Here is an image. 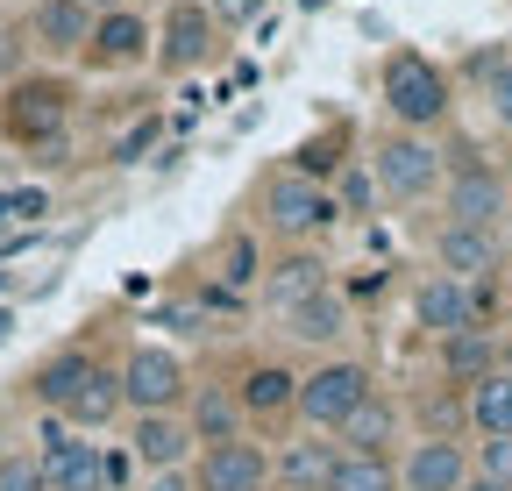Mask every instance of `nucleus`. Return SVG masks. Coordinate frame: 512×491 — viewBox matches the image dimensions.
Masks as SVG:
<instances>
[{
    "label": "nucleus",
    "instance_id": "nucleus-1",
    "mask_svg": "<svg viewBox=\"0 0 512 491\" xmlns=\"http://www.w3.org/2000/svg\"><path fill=\"white\" fill-rule=\"evenodd\" d=\"M370 186H377V200H392V207H420V200H434L448 186V157L427 136L392 129V136L370 143Z\"/></svg>",
    "mask_w": 512,
    "mask_h": 491
},
{
    "label": "nucleus",
    "instance_id": "nucleus-2",
    "mask_svg": "<svg viewBox=\"0 0 512 491\" xmlns=\"http://www.w3.org/2000/svg\"><path fill=\"white\" fill-rule=\"evenodd\" d=\"M377 399V378H370V363L356 356H328V363H313V371L299 378V427H313V435H342V427Z\"/></svg>",
    "mask_w": 512,
    "mask_h": 491
},
{
    "label": "nucleus",
    "instance_id": "nucleus-3",
    "mask_svg": "<svg viewBox=\"0 0 512 491\" xmlns=\"http://www.w3.org/2000/svg\"><path fill=\"white\" fill-rule=\"evenodd\" d=\"M377 93H384V114H392L399 129H413V136H427L434 121H448V72L427 50H392L384 72H377Z\"/></svg>",
    "mask_w": 512,
    "mask_h": 491
},
{
    "label": "nucleus",
    "instance_id": "nucleus-4",
    "mask_svg": "<svg viewBox=\"0 0 512 491\" xmlns=\"http://www.w3.org/2000/svg\"><path fill=\"white\" fill-rule=\"evenodd\" d=\"M256 207H264V228H271V235H285V242H313V235H328V228L342 221L335 193L320 186V178L292 171V164L264 178V193H256Z\"/></svg>",
    "mask_w": 512,
    "mask_h": 491
},
{
    "label": "nucleus",
    "instance_id": "nucleus-5",
    "mask_svg": "<svg viewBox=\"0 0 512 491\" xmlns=\"http://www.w3.org/2000/svg\"><path fill=\"white\" fill-rule=\"evenodd\" d=\"M114 371H121V406L128 413H185V399H192L185 356L164 349V342H136Z\"/></svg>",
    "mask_w": 512,
    "mask_h": 491
},
{
    "label": "nucleus",
    "instance_id": "nucleus-6",
    "mask_svg": "<svg viewBox=\"0 0 512 491\" xmlns=\"http://www.w3.org/2000/svg\"><path fill=\"white\" fill-rule=\"evenodd\" d=\"M441 214L456 221V228H484V235H505V221H512V186H505V171H491L484 157H463V164H448V186H441Z\"/></svg>",
    "mask_w": 512,
    "mask_h": 491
},
{
    "label": "nucleus",
    "instance_id": "nucleus-7",
    "mask_svg": "<svg viewBox=\"0 0 512 491\" xmlns=\"http://www.w3.org/2000/svg\"><path fill=\"white\" fill-rule=\"evenodd\" d=\"M484 314H491V285H463V278H441V271H427V278L413 285V321H420L434 342L484 328Z\"/></svg>",
    "mask_w": 512,
    "mask_h": 491
},
{
    "label": "nucleus",
    "instance_id": "nucleus-8",
    "mask_svg": "<svg viewBox=\"0 0 512 491\" xmlns=\"http://www.w3.org/2000/svg\"><path fill=\"white\" fill-rule=\"evenodd\" d=\"M214 50H221V22L207 15V0H171L157 22V65L171 79H185V72L214 65Z\"/></svg>",
    "mask_w": 512,
    "mask_h": 491
},
{
    "label": "nucleus",
    "instance_id": "nucleus-9",
    "mask_svg": "<svg viewBox=\"0 0 512 491\" xmlns=\"http://www.w3.org/2000/svg\"><path fill=\"white\" fill-rule=\"evenodd\" d=\"M36 463H43V491H107L100 442H86L79 427H64V420H43Z\"/></svg>",
    "mask_w": 512,
    "mask_h": 491
},
{
    "label": "nucleus",
    "instance_id": "nucleus-10",
    "mask_svg": "<svg viewBox=\"0 0 512 491\" xmlns=\"http://www.w3.org/2000/svg\"><path fill=\"white\" fill-rule=\"evenodd\" d=\"M0 121H8V136L22 150H36V143L64 136V121H72V86H64V79H15Z\"/></svg>",
    "mask_w": 512,
    "mask_h": 491
},
{
    "label": "nucleus",
    "instance_id": "nucleus-11",
    "mask_svg": "<svg viewBox=\"0 0 512 491\" xmlns=\"http://www.w3.org/2000/svg\"><path fill=\"white\" fill-rule=\"evenodd\" d=\"M192 491H271V449L264 442H221L192 456Z\"/></svg>",
    "mask_w": 512,
    "mask_h": 491
},
{
    "label": "nucleus",
    "instance_id": "nucleus-12",
    "mask_svg": "<svg viewBox=\"0 0 512 491\" xmlns=\"http://www.w3.org/2000/svg\"><path fill=\"white\" fill-rule=\"evenodd\" d=\"M157 57V29L136 15V8H107L93 22V43H86V65L93 72H136Z\"/></svg>",
    "mask_w": 512,
    "mask_h": 491
},
{
    "label": "nucleus",
    "instance_id": "nucleus-13",
    "mask_svg": "<svg viewBox=\"0 0 512 491\" xmlns=\"http://www.w3.org/2000/svg\"><path fill=\"white\" fill-rule=\"evenodd\" d=\"M434 271H441V278H463V285H491V278L505 271V235L441 221V228H434Z\"/></svg>",
    "mask_w": 512,
    "mask_h": 491
},
{
    "label": "nucleus",
    "instance_id": "nucleus-14",
    "mask_svg": "<svg viewBox=\"0 0 512 491\" xmlns=\"http://www.w3.org/2000/svg\"><path fill=\"white\" fill-rule=\"evenodd\" d=\"M470 470H477V463H470L463 435H420V442H406L399 491H463Z\"/></svg>",
    "mask_w": 512,
    "mask_h": 491
},
{
    "label": "nucleus",
    "instance_id": "nucleus-15",
    "mask_svg": "<svg viewBox=\"0 0 512 491\" xmlns=\"http://www.w3.org/2000/svg\"><path fill=\"white\" fill-rule=\"evenodd\" d=\"M128 456L136 470H192L200 442H192L185 413H128Z\"/></svg>",
    "mask_w": 512,
    "mask_h": 491
},
{
    "label": "nucleus",
    "instance_id": "nucleus-16",
    "mask_svg": "<svg viewBox=\"0 0 512 491\" xmlns=\"http://www.w3.org/2000/svg\"><path fill=\"white\" fill-rule=\"evenodd\" d=\"M335 463H342V442L299 427V435H285V442L271 449V484H278V491H328Z\"/></svg>",
    "mask_w": 512,
    "mask_h": 491
},
{
    "label": "nucleus",
    "instance_id": "nucleus-17",
    "mask_svg": "<svg viewBox=\"0 0 512 491\" xmlns=\"http://www.w3.org/2000/svg\"><path fill=\"white\" fill-rule=\"evenodd\" d=\"M235 399H242V420L249 427H278L299 413V371L292 363H249L235 378Z\"/></svg>",
    "mask_w": 512,
    "mask_h": 491
},
{
    "label": "nucleus",
    "instance_id": "nucleus-18",
    "mask_svg": "<svg viewBox=\"0 0 512 491\" xmlns=\"http://www.w3.org/2000/svg\"><path fill=\"white\" fill-rule=\"evenodd\" d=\"M93 22H100V8H86V0H36L29 8V43L43 57H86Z\"/></svg>",
    "mask_w": 512,
    "mask_h": 491
},
{
    "label": "nucleus",
    "instance_id": "nucleus-19",
    "mask_svg": "<svg viewBox=\"0 0 512 491\" xmlns=\"http://www.w3.org/2000/svg\"><path fill=\"white\" fill-rule=\"evenodd\" d=\"M185 427H192V442H200V449L242 442V435H249V420H242V399H235V385H221V378L192 385V399H185Z\"/></svg>",
    "mask_w": 512,
    "mask_h": 491
},
{
    "label": "nucleus",
    "instance_id": "nucleus-20",
    "mask_svg": "<svg viewBox=\"0 0 512 491\" xmlns=\"http://www.w3.org/2000/svg\"><path fill=\"white\" fill-rule=\"evenodd\" d=\"M256 292H264V306L285 321L292 306H306L313 292H328V264H320L313 250H292V257H278V264H264V285H256Z\"/></svg>",
    "mask_w": 512,
    "mask_h": 491
},
{
    "label": "nucleus",
    "instance_id": "nucleus-21",
    "mask_svg": "<svg viewBox=\"0 0 512 491\" xmlns=\"http://www.w3.org/2000/svg\"><path fill=\"white\" fill-rule=\"evenodd\" d=\"M93 349H57V356H43L36 363V378H29V392H36V406L43 413H64V406H72V392L93 378Z\"/></svg>",
    "mask_w": 512,
    "mask_h": 491
},
{
    "label": "nucleus",
    "instance_id": "nucleus-22",
    "mask_svg": "<svg viewBox=\"0 0 512 491\" xmlns=\"http://www.w3.org/2000/svg\"><path fill=\"white\" fill-rule=\"evenodd\" d=\"M285 335L292 342H306V349H328V342H342L349 335V299L328 285V292H313L306 306H292L285 314Z\"/></svg>",
    "mask_w": 512,
    "mask_h": 491
},
{
    "label": "nucleus",
    "instance_id": "nucleus-23",
    "mask_svg": "<svg viewBox=\"0 0 512 491\" xmlns=\"http://www.w3.org/2000/svg\"><path fill=\"white\" fill-rule=\"evenodd\" d=\"M114 413H121V371H114V363H93V378L72 392V406L50 413V420H64V427H79V435H93V427H107Z\"/></svg>",
    "mask_w": 512,
    "mask_h": 491
},
{
    "label": "nucleus",
    "instance_id": "nucleus-24",
    "mask_svg": "<svg viewBox=\"0 0 512 491\" xmlns=\"http://www.w3.org/2000/svg\"><path fill=\"white\" fill-rule=\"evenodd\" d=\"M399 435H406V420H399V406H392V399L377 392V399H370V406H363V413H356V420L342 427L335 442H342L349 456H392V449H399Z\"/></svg>",
    "mask_w": 512,
    "mask_h": 491
},
{
    "label": "nucleus",
    "instance_id": "nucleus-25",
    "mask_svg": "<svg viewBox=\"0 0 512 491\" xmlns=\"http://www.w3.org/2000/svg\"><path fill=\"white\" fill-rule=\"evenodd\" d=\"M498 363H505V356H498V335H491V328H470V335H448V342H441V378L463 385V392H470L477 378H491Z\"/></svg>",
    "mask_w": 512,
    "mask_h": 491
},
{
    "label": "nucleus",
    "instance_id": "nucleus-26",
    "mask_svg": "<svg viewBox=\"0 0 512 491\" xmlns=\"http://www.w3.org/2000/svg\"><path fill=\"white\" fill-rule=\"evenodd\" d=\"M463 420L477 435H512V363H498L491 378H477L463 392Z\"/></svg>",
    "mask_w": 512,
    "mask_h": 491
},
{
    "label": "nucleus",
    "instance_id": "nucleus-27",
    "mask_svg": "<svg viewBox=\"0 0 512 491\" xmlns=\"http://www.w3.org/2000/svg\"><path fill=\"white\" fill-rule=\"evenodd\" d=\"M328 491H399V456H349L342 449Z\"/></svg>",
    "mask_w": 512,
    "mask_h": 491
},
{
    "label": "nucleus",
    "instance_id": "nucleus-28",
    "mask_svg": "<svg viewBox=\"0 0 512 491\" xmlns=\"http://www.w3.org/2000/svg\"><path fill=\"white\" fill-rule=\"evenodd\" d=\"M249 285H264L256 235H228V242H221V292H249Z\"/></svg>",
    "mask_w": 512,
    "mask_h": 491
},
{
    "label": "nucleus",
    "instance_id": "nucleus-29",
    "mask_svg": "<svg viewBox=\"0 0 512 491\" xmlns=\"http://www.w3.org/2000/svg\"><path fill=\"white\" fill-rule=\"evenodd\" d=\"M157 136H164V121H157V114H143V121H128V129L114 136V164H143V157L157 150Z\"/></svg>",
    "mask_w": 512,
    "mask_h": 491
},
{
    "label": "nucleus",
    "instance_id": "nucleus-30",
    "mask_svg": "<svg viewBox=\"0 0 512 491\" xmlns=\"http://www.w3.org/2000/svg\"><path fill=\"white\" fill-rule=\"evenodd\" d=\"M0 491H43V463H36V449L0 456Z\"/></svg>",
    "mask_w": 512,
    "mask_h": 491
},
{
    "label": "nucleus",
    "instance_id": "nucleus-31",
    "mask_svg": "<svg viewBox=\"0 0 512 491\" xmlns=\"http://www.w3.org/2000/svg\"><path fill=\"white\" fill-rule=\"evenodd\" d=\"M484 100H491V121L512 129V57H498V72L484 79Z\"/></svg>",
    "mask_w": 512,
    "mask_h": 491
},
{
    "label": "nucleus",
    "instance_id": "nucleus-32",
    "mask_svg": "<svg viewBox=\"0 0 512 491\" xmlns=\"http://www.w3.org/2000/svg\"><path fill=\"white\" fill-rule=\"evenodd\" d=\"M470 463H477L484 477H512V435H484V442L470 449Z\"/></svg>",
    "mask_w": 512,
    "mask_h": 491
},
{
    "label": "nucleus",
    "instance_id": "nucleus-33",
    "mask_svg": "<svg viewBox=\"0 0 512 491\" xmlns=\"http://www.w3.org/2000/svg\"><path fill=\"white\" fill-rule=\"evenodd\" d=\"M207 15H214L221 29H249L256 15H264V0H207Z\"/></svg>",
    "mask_w": 512,
    "mask_h": 491
},
{
    "label": "nucleus",
    "instance_id": "nucleus-34",
    "mask_svg": "<svg viewBox=\"0 0 512 491\" xmlns=\"http://www.w3.org/2000/svg\"><path fill=\"white\" fill-rule=\"evenodd\" d=\"M370 200H377V186H370V171H349V178H342V193H335V207H349V214H363Z\"/></svg>",
    "mask_w": 512,
    "mask_h": 491
},
{
    "label": "nucleus",
    "instance_id": "nucleus-35",
    "mask_svg": "<svg viewBox=\"0 0 512 491\" xmlns=\"http://www.w3.org/2000/svg\"><path fill=\"white\" fill-rule=\"evenodd\" d=\"M100 463H107V491H128V477H136V456H128V442H121V449L100 442Z\"/></svg>",
    "mask_w": 512,
    "mask_h": 491
},
{
    "label": "nucleus",
    "instance_id": "nucleus-36",
    "mask_svg": "<svg viewBox=\"0 0 512 491\" xmlns=\"http://www.w3.org/2000/svg\"><path fill=\"white\" fill-rule=\"evenodd\" d=\"M143 491H192V470H150Z\"/></svg>",
    "mask_w": 512,
    "mask_h": 491
},
{
    "label": "nucleus",
    "instance_id": "nucleus-37",
    "mask_svg": "<svg viewBox=\"0 0 512 491\" xmlns=\"http://www.w3.org/2000/svg\"><path fill=\"white\" fill-rule=\"evenodd\" d=\"M463 491H512V477H484V470H470V484Z\"/></svg>",
    "mask_w": 512,
    "mask_h": 491
},
{
    "label": "nucleus",
    "instance_id": "nucleus-38",
    "mask_svg": "<svg viewBox=\"0 0 512 491\" xmlns=\"http://www.w3.org/2000/svg\"><path fill=\"white\" fill-rule=\"evenodd\" d=\"M15 335V314H8V306H0V342H8Z\"/></svg>",
    "mask_w": 512,
    "mask_h": 491
},
{
    "label": "nucleus",
    "instance_id": "nucleus-39",
    "mask_svg": "<svg viewBox=\"0 0 512 491\" xmlns=\"http://www.w3.org/2000/svg\"><path fill=\"white\" fill-rule=\"evenodd\" d=\"M271 491H278V484H271Z\"/></svg>",
    "mask_w": 512,
    "mask_h": 491
}]
</instances>
